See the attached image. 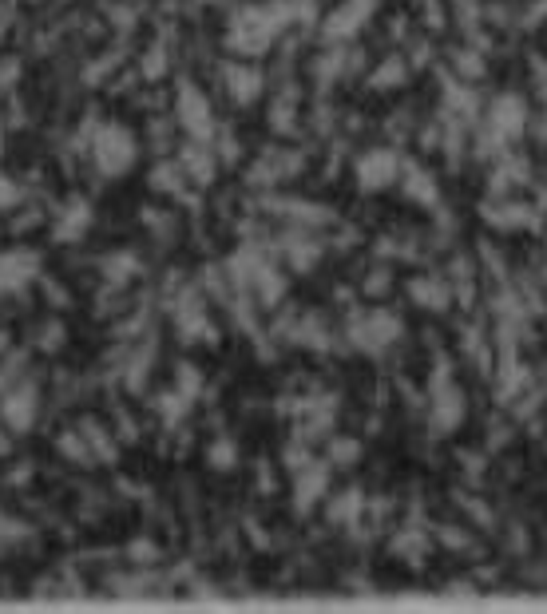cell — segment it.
Listing matches in <instances>:
<instances>
[{"label": "cell", "instance_id": "cell-1", "mask_svg": "<svg viewBox=\"0 0 547 614\" xmlns=\"http://www.w3.org/2000/svg\"><path fill=\"white\" fill-rule=\"evenodd\" d=\"M135 155H139L135 135H131L127 127H119V123H104V127L96 131V139H92V163H96L108 179L123 175V171L135 163Z\"/></svg>", "mask_w": 547, "mask_h": 614}, {"label": "cell", "instance_id": "cell-2", "mask_svg": "<svg viewBox=\"0 0 547 614\" xmlns=\"http://www.w3.org/2000/svg\"><path fill=\"white\" fill-rule=\"evenodd\" d=\"M397 337H401V321L389 309H369V313L353 317V325H349V341L357 349H369V353L389 349Z\"/></svg>", "mask_w": 547, "mask_h": 614}, {"label": "cell", "instance_id": "cell-3", "mask_svg": "<svg viewBox=\"0 0 547 614\" xmlns=\"http://www.w3.org/2000/svg\"><path fill=\"white\" fill-rule=\"evenodd\" d=\"M524 127H528V107H524L520 96H500V100L492 103V111H488V131H492L496 143L520 139Z\"/></svg>", "mask_w": 547, "mask_h": 614}, {"label": "cell", "instance_id": "cell-4", "mask_svg": "<svg viewBox=\"0 0 547 614\" xmlns=\"http://www.w3.org/2000/svg\"><path fill=\"white\" fill-rule=\"evenodd\" d=\"M393 179H401V159L389 147H377V151L361 155V163H357V187L361 191H381Z\"/></svg>", "mask_w": 547, "mask_h": 614}, {"label": "cell", "instance_id": "cell-5", "mask_svg": "<svg viewBox=\"0 0 547 614\" xmlns=\"http://www.w3.org/2000/svg\"><path fill=\"white\" fill-rule=\"evenodd\" d=\"M179 123L187 127V135L195 139H211L215 135V119H211V103L199 88L183 84L179 88Z\"/></svg>", "mask_w": 547, "mask_h": 614}, {"label": "cell", "instance_id": "cell-6", "mask_svg": "<svg viewBox=\"0 0 547 614\" xmlns=\"http://www.w3.org/2000/svg\"><path fill=\"white\" fill-rule=\"evenodd\" d=\"M36 389H28V385H20V389H12V393H4L0 397V420L12 428V432H28L32 424H36Z\"/></svg>", "mask_w": 547, "mask_h": 614}, {"label": "cell", "instance_id": "cell-7", "mask_svg": "<svg viewBox=\"0 0 547 614\" xmlns=\"http://www.w3.org/2000/svg\"><path fill=\"white\" fill-rule=\"evenodd\" d=\"M329 488V468L318 460H306L298 472H294V492H298V512H310Z\"/></svg>", "mask_w": 547, "mask_h": 614}, {"label": "cell", "instance_id": "cell-8", "mask_svg": "<svg viewBox=\"0 0 547 614\" xmlns=\"http://www.w3.org/2000/svg\"><path fill=\"white\" fill-rule=\"evenodd\" d=\"M433 389H437V397H433V424H437L440 432H452V428L464 420V397H460V389L452 385V377H448V381H437Z\"/></svg>", "mask_w": 547, "mask_h": 614}, {"label": "cell", "instance_id": "cell-9", "mask_svg": "<svg viewBox=\"0 0 547 614\" xmlns=\"http://www.w3.org/2000/svg\"><path fill=\"white\" fill-rule=\"evenodd\" d=\"M222 76H226V92L238 103L258 100V92H262V72L258 68H250V64H226Z\"/></svg>", "mask_w": 547, "mask_h": 614}, {"label": "cell", "instance_id": "cell-10", "mask_svg": "<svg viewBox=\"0 0 547 614\" xmlns=\"http://www.w3.org/2000/svg\"><path fill=\"white\" fill-rule=\"evenodd\" d=\"M484 218L492 226H504V230H524V226H536V210L524 203H496V206H484Z\"/></svg>", "mask_w": 547, "mask_h": 614}, {"label": "cell", "instance_id": "cell-11", "mask_svg": "<svg viewBox=\"0 0 547 614\" xmlns=\"http://www.w3.org/2000/svg\"><path fill=\"white\" fill-rule=\"evenodd\" d=\"M92 226V210L84 199H72V203L60 210V218H56V238H64V242H76V238H84V230Z\"/></svg>", "mask_w": 547, "mask_h": 614}, {"label": "cell", "instance_id": "cell-12", "mask_svg": "<svg viewBox=\"0 0 547 614\" xmlns=\"http://www.w3.org/2000/svg\"><path fill=\"white\" fill-rule=\"evenodd\" d=\"M215 163H219V155H215L211 147H203V143H191V147H183V171H187L195 183H211V175H215Z\"/></svg>", "mask_w": 547, "mask_h": 614}, {"label": "cell", "instance_id": "cell-13", "mask_svg": "<svg viewBox=\"0 0 547 614\" xmlns=\"http://www.w3.org/2000/svg\"><path fill=\"white\" fill-rule=\"evenodd\" d=\"M401 175H405V191H409L417 203H425V206H437L440 203L437 183H433V175H429L425 167H417V163H405V167H401Z\"/></svg>", "mask_w": 547, "mask_h": 614}, {"label": "cell", "instance_id": "cell-14", "mask_svg": "<svg viewBox=\"0 0 547 614\" xmlns=\"http://www.w3.org/2000/svg\"><path fill=\"white\" fill-rule=\"evenodd\" d=\"M409 294H413L417 306L448 309V282H440V278H413L409 282Z\"/></svg>", "mask_w": 547, "mask_h": 614}, {"label": "cell", "instance_id": "cell-15", "mask_svg": "<svg viewBox=\"0 0 547 614\" xmlns=\"http://www.w3.org/2000/svg\"><path fill=\"white\" fill-rule=\"evenodd\" d=\"M187 171H183V163H163V167H155L151 171V187L155 191H163V195H187Z\"/></svg>", "mask_w": 547, "mask_h": 614}, {"label": "cell", "instance_id": "cell-16", "mask_svg": "<svg viewBox=\"0 0 547 614\" xmlns=\"http://www.w3.org/2000/svg\"><path fill=\"white\" fill-rule=\"evenodd\" d=\"M361 512H365V496L357 492V488H349V492H337L333 496V504H329V519L333 523H357L361 519Z\"/></svg>", "mask_w": 547, "mask_h": 614}, {"label": "cell", "instance_id": "cell-17", "mask_svg": "<svg viewBox=\"0 0 547 614\" xmlns=\"http://www.w3.org/2000/svg\"><path fill=\"white\" fill-rule=\"evenodd\" d=\"M409 80V64L401 60V56H389L377 72H373V88H381V92H389V88H401Z\"/></svg>", "mask_w": 547, "mask_h": 614}, {"label": "cell", "instance_id": "cell-18", "mask_svg": "<svg viewBox=\"0 0 547 614\" xmlns=\"http://www.w3.org/2000/svg\"><path fill=\"white\" fill-rule=\"evenodd\" d=\"M104 274H108V282H131L135 274H139V258L127 250V254H111L108 262H104Z\"/></svg>", "mask_w": 547, "mask_h": 614}, {"label": "cell", "instance_id": "cell-19", "mask_svg": "<svg viewBox=\"0 0 547 614\" xmlns=\"http://www.w3.org/2000/svg\"><path fill=\"white\" fill-rule=\"evenodd\" d=\"M60 452H64L72 464H96V456H92L84 432H64V436H60Z\"/></svg>", "mask_w": 547, "mask_h": 614}, {"label": "cell", "instance_id": "cell-20", "mask_svg": "<svg viewBox=\"0 0 547 614\" xmlns=\"http://www.w3.org/2000/svg\"><path fill=\"white\" fill-rule=\"evenodd\" d=\"M84 436H88V448H92V456H100V460H115V440L108 436V428H100V424H84Z\"/></svg>", "mask_w": 547, "mask_h": 614}, {"label": "cell", "instance_id": "cell-21", "mask_svg": "<svg viewBox=\"0 0 547 614\" xmlns=\"http://www.w3.org/2000/svg\"><path fill=\"white\" fill-rule=\"evenodd\" d=\"M393 547H397V555H413V563H421L425 559V531L421 527H405Z\"/></svg>", "mask_w": 547, "mask_h": 614}, {"label": "cell", "instance_id": "cell-22", "mask_svg": "<svg viewBox=\"0 0 547 614\" xmlns=\"http://www.w3.org/2000/svg\"><path fill=\"white\" fill-rule=\"evenodd\" d=\"M211 464L222 468V472L238 464V448H234V440H230V436H219V440L211 444Z\"/></svg>", "mask_w": 547, "mask_h": 614}, {"label": "cell", "instance_id": "cell-23", "mask_svg": "<svg viewBox=\"0 0 547 614\" xmlns=\"http://www.w3.org/2000/svg\"><path fill=\"white\" fill-rule=\"evenodd\" d=\"M203 389V377H199V369L195 365H179V393L187 397V401H195V393Z\"/></svg>", "mask_w": 547, "mask_h": 614}, {"label": "cell", "instance_id": "cell-24", "mask_svg": "<svg viewBox=\"0 0 547 614\" xmlns=\"http://www.w3.org/2000/svg\"><path fill=\"white\" fill-rule=\"evenodd\" d=\"M357 456H361V444H357V440H345V436L333 440V460H337V464H353Z\"/></svg>", "mask_w": 547, "mask_h": 614}, {"label": "cell", "instance_id": "cell-25", "mask_svg": "<svg viewBox=\"0 0 547 614\" xmlns=\"http://www.w3.org/2000/svg\"><path fill=\"white\" fill-rule=\"evenodd\" d=\"M143 72H147V76H163V72H167V56H163L159 48H151V56H147Z\"/></svg>", "mask_w": 547, "mask_h": 614}, {"label": "cell", "instance_id": "cell-26", "mask_svg": "<svg viewBox=\"0 0 547 614\" xmlns=\"http://www.w3.org/2000/svg\"><path fill=\"white\" fill-rule=\"evenodd\" d=\"M131 555H135V563H151V559H159V547H151V543H131Z\"/></svg>", "mask_w": 547, "mask_h": 614}, {"label": "cell", "instance_id": "cell-27", "mask_svg": "<svg viewBox=\"0 0 547 614\" xmlns=\"http://www.w3.org/2000/svg\"><path fill=\"white\" fill-rule=\"evenodd\" d=\"M365 290H369V294H385V290H389V274H385V270H377V274H369V282H365Z\"/></svg>", "mask_w": 547, "mask_h": 614}, {"label": "cell", "instance_id": "cell-28", "mask_svg": "<svg viewBox=\"0 0 547 614\" xmlns=\"http://www.w3.org/2000/svg\"><path fill=\"white\" fill-rule=\"evenodd\" d=\"M12 203H16V187H12L8 179H0V210L12 206Z\"/></svg>", "mask_w": 547, "mask_h": 614}, {"label": "cell", "instance_id": "cell-29", "mask_svg": "<svg viewBox=\"0 0 547 614\" xmlns=\"http://www.w3.org/2000/svg\"><path fill=\"white\" fill-rule=\"evenodd\" d=\"M0 452H8V436L4 432H0Z\"/></svg>", "mask_w": 547, "mask_h": 614}]
</instances>
